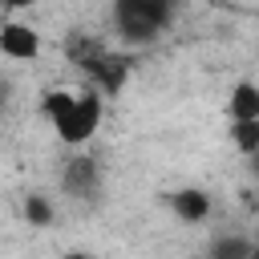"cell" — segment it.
I'll use <instances>...</instances> for the list:
<instances>
[{"instance_id": "2", "label": "cell", "mask_w": 259, "mask_h": 259, "mask_svg": "<svg viewBox=\"0 0 259 259\" xmlns=\"http://www.w3.org/2000/svg\"><path fill=\"white\" fill-rule=\"evenodd\" d=\"M65 57H69V65H73L101 97L121 93V85H125V77H130V57L117 53V49H109V45L97 40V36H85V32H73V36L65 40Z\"/></svg>"}, {"instance_id": "12", "label": "cell", "mask_w": 259, "mask_h": 259, "mask_svg": "<svg viewBox=\"0 0 259 259\" xmlns=\"http://www.w3.org/2000/svg\"><path fill=\"white\" fill-rule=\"evenodd\" d=\"M255 251H259V243H255Z\"/></svg>"}, {"instance_id": "8", "label": "cell", "mask_w": 259, "mask_h": 259, "mask_svg": "<svg viewBox=\"0 0 259 259\" xmlns=\"http://www.w3.org/2000/svg\"><path fill=\"white\" fill-rule=\"evenodd\" d=\"M231 142H235V150L247 158L251 150H259V117H239V121H231Z\"/></svg>"}, {"instance_id": "1", "label": "cell", "mask_w": 259, "mask_h": 259, "mask_svg": "<svg viewBox=\"0 0 259 259\" xmlns=\"http://www.w3.org/2000/svg\"><path fill=\"white\" fill-rule=\"evenodd\" d=\"M40 113L49 117V125L57 130V138H61L65 146H85V142L97 134L105 105H101V93H97L93 85H89V89H77V93H69V89H49V93L40 97Z\"/></svg>"}, {"instance_id": "7", "label": "cell", "mask_w": 259, "mask_h": 259, "mask_svg": "<svg viewBox=\"0 0 259 259\" xmlns=\"http://www.w3.org/2000/svg\"><path fill=\"white\" fill-rule=\"evenodd\" d=\"M227 117L239 121V117H259V85L255 81H239L227 97Z\"/></svg>"}, {"instance_id": "10", "label": "cell", "mask_w": 259, "mask_h": 259, "mask_svg": "<svg viewBox=\"0 0 259 259\" xmlns=\"http://www.w3.org/2000/svg\"><path fill=\"white\" fill-rule=\"evenodd\" d=\"M247 166H251V174L259 178V150H251V154H247Z\"/></svg>"}, {"instance_id": "5", "label": "cell", "mask_w": 259, "mask_h": 259, "mask_svg": "<svg viewBox=\"0 0 259 259\" xmlns=\"http://www.w3.org/2000/svg\"><path fill=\"white\" fill-rule=\"evenodd\" d=\"M0 53L12 57V61H32L40 53V32L32 24L8 20V24H0Z\"/></svg>"}, {"instance_id": "9", "label": "cell", "mask_w": 259, "mask_h": 259, "mask_svg": "<svg viewBox=\"0 0 259 259\" xmlns=\"http://www.w3.org/2000/svg\"><path fill=\"white\" fill-rule=\"evenodd\" d=\"M24 219H28L32 227H49V223H53V206H49L40 194H28V202H24Z\"/></svg>"}, {"instance_id": "11", "label": "cell", "mask_w": 259, "mask_h": 259, "mask_svg": "<svg viewBox=\"0 0 259 259\" xmlns=\"http://www.w3.org/2000/svg\"><path fill=\"white\" fill-rule=\"evenodd\" d=\"M4 8H28V4H36V0H0Z\"/></svg>"}, {"instance_id": "3", "label": "cell", "mask_w": 259, "mask_h": 259, "mask_svg": "<svg viewBox=\"0 0 259 259\" xmlns=\"http://www.w3.org/2000/svg\"><path fill=\"white\" fill-rule=\"evenodd\" d=\"M178 0H113V28L130 45H150L174 24Z\"/></svg>"}, {"instance_id": "4", "label": "cell", "mask_w": 259, "mask_h": 259, "mask_svg": "<svg viewBox=\"0 0 259 259\" xmlns=\"http://www.w3.org/2000/svg\"><path fill=\"white\" fill-rule=\"evenodd\" d=\"M61 186H65L69 194H77V198H89V194H97V186H101L97 158H89V154H77V158H69V162H65V170H61Z\"/></svg>"}, {"instance_id": "6", "label": "cell", "mask_w": 259, "mask_h": 259, "mask_svg": "<svg viewBox=\"0 0 259 259\" xmlns=\"http://www.w3.org/2000/svg\"><path fill=\"white\" fill-rule=\"evenodd\" d=\"M170 210L182 223H202L210 214V194L206 190H174L170 194Z\"/></svg>"}]
</instances>
